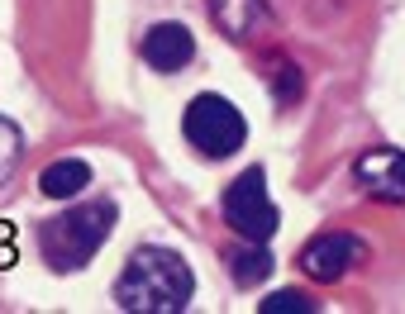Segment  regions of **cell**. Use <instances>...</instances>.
I'll return each mask as SVG.
<instances>
[{"label": "cell", "mask_w": 405, "mask_h": 314, "mask_svg": "<svg viewBox=\"0 0 405 314\" xmlns=\"http://www.w3.org/2000/svg\"><path fill=\"white\" fill-rule=\"evenodd\" d=\"M196 296L191 267L172 248H138L114 286V305L129 314H182Z\"/></svg>", "instance_id": "obj_1"}, {"label": "cell", "mask_w": 405, "mask_h": 314, "mask_svg": "<svg viewBox=\"0 0 405 314\" xmlns=\"http://www.w3.org/2000/svg\"><path fill=\"white\" fill-rule=\"evenodd\" d=\"M114 224V205L110 200H96V205H77L67 214H53L43 219L38 228V248H43V262L53 272H72V267H86L96 257V248L105 243Z\"/></svg>", "instance_id": "obj_2"}, {"label": "cell", "mask_w": 405, "mask_h": 314, "mask_svg": "<svg viewBox=\"0 0 405 314\" xmlns=\"http://www.w3.org/2000/svg\"><path fill=\"white\" fill-rule=\"evenodd\" d=\"M182 129H186L191 148L205 153V157H229V153H238V148H243V138H248L243 114L224 101V96H196V101L186 105Z\"/></svg>", "instance_id": "obj_3"}, {"label": "cell", "mask_w": 405, "mask_h": 314, "mask_svg": "<svg viewBox=\"0 0 405 314\" xmlns=\"http://www.w3.org/2000/svg\"><path fill=\"white\" fill-rule=\"evenodd\" d=\"M224 219H229V228L243 233L248 243H267V238L277 233L282 214H277L272 196H267V176H262V167H248V172L224 191Z\"/></svg>", "instance_id": "obj_4"}, {"label": "cell", "mask_w": 405, "mask_h": 314, "mask_svg": "<svg viewBox=\"0 0 405 314\" xmlns=\"http://www.w3.org/2000/svg\"><path fill=\"white\" fill-rule=\"evenodd\" d=\"M363 257H367L363 238H353V233H319V238H310L301 248V272L315 276V281H339Z\"/></svg>", "instance_id": "obj_5"}, {"label": "cell", "mask_w": 405, "mask_h": 314, "mask_svg": "<svg viewBox=\"0 0 405 314\" xmlns=\"http://www.w3.org/2000/svg\"><path fill=\"white\" fill-rule=\"evenodd\" d=\"M358 186L377 200H405V153L401 148H367L358 157Z\"/></svg>", "instance_id": "obj_6"}, {"label": "cell", "mask_w": 405, "mask_h": 314, "mask_svg": "<svg viewBox=\"0 0 405 314\" xmlns=\"http://www.w3.org/2000/svg\"><path fill=\"white\" fill-rule=\"evenodd\" d=\"M143 57L153 62V72H182L191 57H196V38L186 24H153L148 38H143Z\"/></svg>", "instance_id": "obj_7"}, {"label": "cell", "mask_w": 405, "mask_h": 314, "mask_svg": "<svg viewBox=\"0 0 405 314\" xmlns=\"http://www.w3.org/2000/svg\"><path fill=\"white\" fill-rule=\"evenodd\" d=\"M210 14H214L219 34L234 38V43L253 38V34L267 24V5H262V0H210Z\"/></svg>", "instance_id": "obj_8"}, {"label": "cell", "mask_w": 405, "mask_h": 314, "mask_svg": "<svg viewBox=\"0 0 405 314\" xmlns=\"http://www.w3.org/2000/svg\"><path fill=\"white\" fill-rule=\"evenodd\" d=\"M86 186H91V167H86L82 157L53 162V167L43 172V181H38V191H43L48 200H72V196H82Z\"/></svg>", "instance_id": "obj_9"}, {"label": "cell", "mask_w": 405, "mask_h": 314, "mask_svg": "<svg viewBox=\"0 0 405 314\" xmlns=\"http://www.w3.org/2000/svg\"><path fill=\"white\" fill-rule=\"evenodd\" d=\"M272 252H267V243H253V248H238V252H229V272H234V281L238 286H258V281H267L272 276Z\"/></svg>", "instance_id": "obj_10"}, {"label": "cell", "mask_w": 405, "mask_h": 314, "mask_svg": "<svg viewBox=\"0 0 405 314\" xmlns=\"http://www.w3.org/2000/svg\"><path fill=\"white\" fill-rule=\"evenodd\" d=\"M258 310L262 314H310L315 310V300H305L301 291H277V296H267Z\"/></svg>", "instance_id": "obj_11"}, {"label": "cell", "mask_w": 405, "mask_h": 314, "mask_svg": "<svg viewBox=\"0 0 405 314\" xmlns=\"http://www.w3.org/2000/svg\"><path fill=\"white\" fill-rule=\"evenodd\" d=\"M19 153H24V133H19V129H14V124L0 114V176H5V172L19 162Z\"/></svg>", "instance_id": "obj_12"}, {"label": "cell", "mask_w": 405, "mask_h": 314, "mask_svg": "<svg viewBox=\"0 0 405 314\" xmlns=\"http://www.w3.org/2000/svg\"><path fill=\"white\" fill-rule=\"evenodd\" d=\"M277 101H282V105H296V101H301V72H296L291 62H282V67H277Z\"/></svg>", "instance_id": "obj_13"}, {"label": "cell", "mask_w": 405, "mask_h": 314, "mask_svg": "<svg viewBox=\"0 0 405 314\" xmlns=\"http://www.w3.org/2000/svg\"><path fill=\"white\" fill-rule=\"evenodd\" d=\"M10 262H14V243H0V272H5Z\"/></svg>", "instance_id": "obj_14"}, {"label": "cell", "mask_w": 405, "mask_h": 314, "mask_svg": "<svg viewBox=\"0 0 405 314\" xmlns=\"http://www.w3.org/2000/svg\"><path fill=\"white\" fill-rule=\"evenodd\" d=\"M0 243H14V224L10 219H0Z\"/></svg>", "instance_id": "obj_15"}]
</instances>
